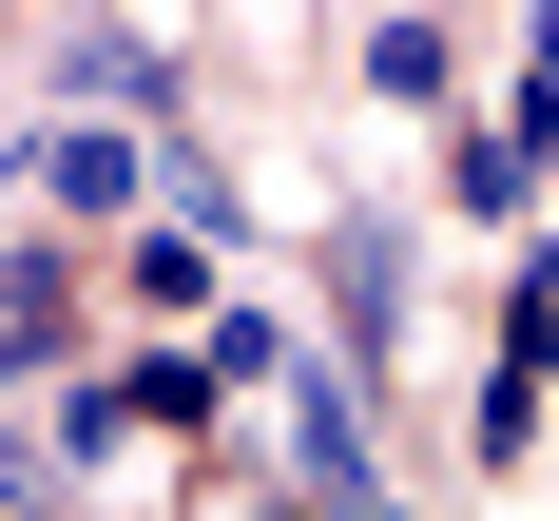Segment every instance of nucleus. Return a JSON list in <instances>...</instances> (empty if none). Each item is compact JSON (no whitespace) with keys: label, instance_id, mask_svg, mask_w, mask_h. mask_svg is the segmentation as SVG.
<instances>
[{"label":"nucleus","instance_id":"f257e3e1","mask_svg":"<svg viewBox=\"0 0 559 521\" xmlns=\"http://www.w3.org/2000/svg\"><path fill=\"white\" fill-rule=\"evenodd\" d=\"M329 329L367 347V367L405 347V232H386V213H347V232H329Z\"/></svg>","mask_w":559,"mask_h":521},{"label":"nucleus","instance_id":"f03ea898","mask_svg":"<svg viewBox=\"0 0 559 521\" xmlns=\"http://www.w3.org/2000/svg\"><path fill=\"white\" fill-rule=\"evenodd\" d=\"M58 329H78V289H58V251H20V289H0V347H20V387L58 367Z\"/></svg>","mask_w":559,"mask_h":521},{"label":"nucleus","instance_id":"7ed1b4c3","mask_svg":"<svg viewBox=\"0 0 559 521\" xmlns=\"http://www.w3.org/2000/svg\"><path fill=\"white\" fill-rule=\"evenodd\" d=\"M135 174H155V155H116V135H39V193H58V213H116Z\"/></svg>","mask_w":559,"mask_h":521},{"label":"nucleus","instance_id":"20e7f679","mask_svg":"<svg viewBox=\"0 0 559 521\" xmlns=\"http://www.w3.org/2000/svg\"><path fill=\"white\" fill-rule=\"evenodd\" d=\"M116 289H135V309H193V289H213V232L174 213V232H155V251H135V271H116Z\"/></svg>","mask_w":559,"mask_h":521}]
</instances>
